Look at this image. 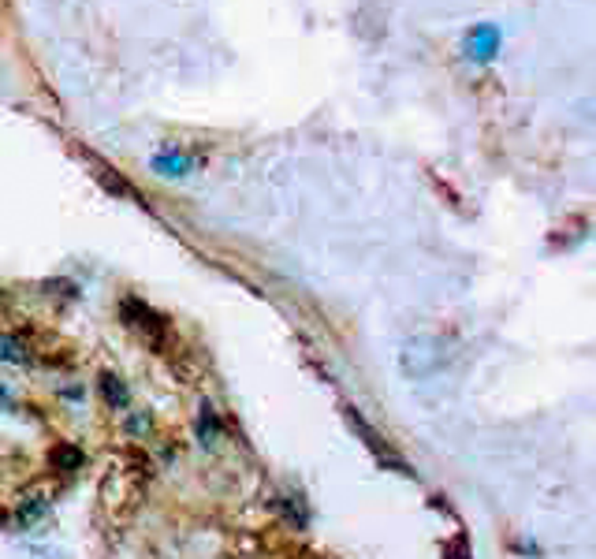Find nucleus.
Returning <instances> with one entry per match:
<instances>
[{"instance_id": "nucleus-1", "label": "nucleus", "mask_w": 596, "mask_h": 559, "mask_svg": "<svg viewBox=\"0 0 596 559\" xmlns=\"http://www.w3.org/2000/svg\"><path fill=\"white\" fill-rule=\"evenodd\" d=\"M499 52V30L489 27V23H481L474 30H466V38H462V57L466 60H474V64H484V60H492Z\"/></svg>"}, {"instance_id": "nucleus-2", "label": "nucleus", "mask_w": 596, "mask_h": 559, "mask_svg": "<svg viewBox=\"0 0 596 559\" xmlns=\"http://www.w3.org/2000/svg\"><path fill=\"white\" fill-rule=\"evenodd\" d=\"M153 172L165 175V179H183V175L194 172V157L175 150V146H165V150L153 153Z\"/></svg>"}, {"instance_id": "nucleus-3", "label": "nucleus", "mask_w": 596, "mask_h": 559, "mask_svg": "<svg viewBox=\"0 0 596 559\" xmlns=\"http://www.w3.org/2000/svg\"><path fill=\"white\" fill-rule=\"evenodd\" d=\"M97 392H101V400L112 410H123V407L131 403V392H128V384H123L116 373H101L97 377Z\"/></svg>"}, {"instance_id": "nucleus-4", "label": "nucleus", "mask_w": 596, "mask_h": 559, "mask_svg": "<svg viewBox=\"0 0 596 559\" xmlns=\"http://www.w3.org/2000/svg\"><path fill=\"white\" fill-rule=\"evenodd\" d=\"M194 432H197V444H202V447H216V444H221V418H216V410L209 403H202V410H197Z\"/></svg>"}, {"instance_id": "nucleus-5", "label": "nucleus", "mask_w": 596, "mask_h": 559, "mask_svg": "<svg viewBox=\"0 0 596 559\" xmlns=\"http://www.w3.org/2000/svg\"><path fill=\"white\" fill-rule=\"evenodd\" d=\"M49 515V500L42 493H27L19 496V508H15V518H19V526H34V522H42Z\"/></svg>"}, {"instance_id": "nucleus-6", "label": "nucleus", "mask_w": 596, "mask_h": 559, "mask_svg": "<svg viewBox=\"0 0 596 559\" xmlns=\"http://www.w3.org/2000/svg\"><path fill=\"white\" fill-rule=\"evenodd\" d=\"M0 362H8V366H30V354H27V347H23V339L0 336Z\"/></svg>"}, {"instance_id": "nucleus-7", "label": "nucleus", "mask_w": 596, "mask_h": 559, "mask_svg": "<svg viewBox=\"0 0 596 559\" xmlns=\"http://www.w3.org/2000/svg\"><path fill=\"white\" fill-rule=\"evenodd\" d=\"M150 425H153V422L146 418V414H135V418H128V429H131V432H146Z\"/></svg>"}, {"instance_id": "nucleus-8", "label": "nucleus", "mask_w": 596, "mask_h": 559, "mask_svg": "<svg viewBox=\"0 0 596 559\" xmlns=\"http://www.w3.org/2000/svg\"><path fill=\"white\" fill-rule=\"evenodd\" d=\"M30 555H34V559H60L57 548H30Z\"/></svg>"}]
</instances>
